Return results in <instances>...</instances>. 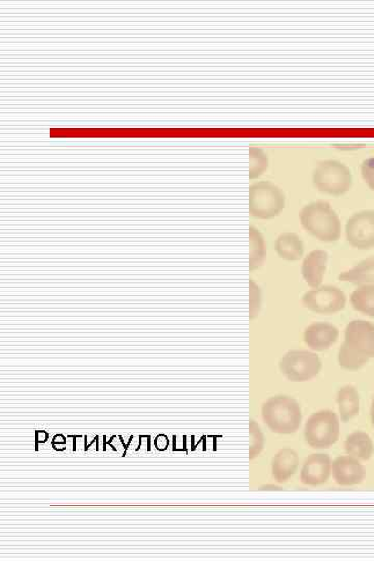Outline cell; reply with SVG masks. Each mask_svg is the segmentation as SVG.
Segmentation results:
<instances>
[{
  "label": "cell",
  "instance_id": "cell-1",
  "mask_svg": "<svg viewBox=\"0 0 374 561\" xmlns=\"http://www.w3.org/2000/svg\"><path fill=\"white\" fill-rule=\"evenodd\" d=\"M337 359L339 366L349 372L360 371L374 359V324L363 320L350 321Z\"/></svg>",
  "mask_w": 374,
  "mask_h": 561
},
{
  "label": "cell",
  "instance_id": "cell-2",
  "mask_svg": "<svg viewBox=\"0 0 374 561\" xmlns=\"http://www.w3.org/2000/svg\"><path fill=\"white\" fill-rule=\"evenodd\" d=\"M262 418L271 432L289 435L297 433L302 425L303 412L295 398L277 395L262 405Z\"/></svg>",
  "mask_w": 374,
  "mask_h": 561
},
{
  "label": "cell",
  "instance_id": "cell-3",
  "mask_svg": "<svg viewBox=\"0 0 374 561\" xmlns=\"http://www.w3.org/2000/svg\"><path fill=\"white\" fill-rule=\"evenodd\" d=\"M300 224L313 238L322 242H336L342 233L339 214L327 202H311L300 211Z\"/></svg>",
  "mask_w": 374,
  "mask_h": 561
},
{
  "label": "cell",
  "instance_id": "cell-4",
  "mask_svg": "<svg viewBox=\"0 0 374 561\" xmlns=\"http://www.w3.org/2000/svg\"><path fill=\"white\" fill-rule=\"evenodd\" d=\"M312 180L320 193L334 197L346 195L354 182L349 168L335 159L320 162L313 171Z\"/></svg>",
  "mask_w": 374,
  "mask_h": 561
},
{
  "label": "cell",
  "instance_id": "cell-5",
  "mask_svg": "<svg viewBox=\"0 0 374 561\" xmlns=\"http://www.w3.org/2000/svg\"><path fill=\"white\" fill-rule=\"evenodd\" d=\"M284 191L270 181H259L249 188V213L259 219H270L284 210Z\"/></svg>",
  "mask_w": 374,
  "mask_h": 561
},
{
  "label": "cell",
  "instance_id": "cell-6",
  "mask_svg": "<svg viewBox=\"0 0 374 561\" xmlns=\"http://www.w3.org/2000/svg\"><path fill=\"white\" fill-rule=\"evenodd\" d=\"M339 418L332 410L314 413L305 424V440L314 449L332 447L339 441Z\"/></svg>",
  "mask_w": 374,
  "mask_h": 561
},
{
  "label": "cell",
  "instance_id": "cell-7",
  "mask_svg": "<svg viewBox=\"0 0 374 561\" xmlns=\"http://www.w3.org/2000/svg\"><path fill=\"white\" fill-rule=\"evenodd\" d=\"M321 369L320 358L310 351L292 350L286 352L280 361L282 374L293 382H304L317 378Z\"/></svg>",
  "mask_w": 374,
  "mask_h": 561
},
{
  "label": "cell",
  "instance_id": "cell-8",
  "mask_svg": "<svg viewBox=\"0 0 374 561\" xmlns=\"http://www.w3.org/2000/svg\"><path fill=\"white\" fill-rule=\"evenodd\" d=\"M302 302L313 313L332 315L346 308L347 295L339 287L325 285L307 291L302 297Z\"/></svg>",
  "mask_w": 374,
  "mask_h": 561
},
{
  "label": "cell",
  "instance_id": "cell-9",
  "mask_svg": "<svg viewBox=\"0 0 374 561\" xmlns=\"http://www.w3.org/2000/svg\"><path fill=\"white\" fill-rule=\"evenodd\" d=\"M349 245L358 250L374 248V211L363 210L351 216L346 225Z\"/></svg>",
  "mask_w": 374,
  "mask_h": 561
},
{
  "label": "cell",
  "instance_id": "cell-10",
  "mask_svg": "<svg viewBox=\"0 0 374 561\" xmlns=\"http://www.w3.org/2000/svg\"><path fill=\"white\" fill-rule=\"evenodd\" d=\"M332 460L328 454H314L308 457L300 479L308 486H319L325 484L332 475Z\"/></svg>",
  "mask_w": 374,
  "mask_h": 561
},
{
  "label": "cell",
  "instance_id": "cell-11",
  "mask_svg": "<svg viewBox=\"0 0 374 561\" xmlns=\"http://www.w3.org/2000/svg\"><path fill=\"white\" fill-rule=\"evenodd\" d=\"M332 474L337 484L354 486L363 483L366 470L360 461L353 456L336 457L332 463Z\"/></svg>",
  "mask_w": 374,
  "mask_h": 561
},
{
  "label": "cell",
  "instance_id": "cell-12",
  "mask_svg": "<svg viewBox=\"0 0 374 561\" xmlns=\"http://www.w3.org/2000/svg\"><path fill=\"white\" fill-rule=\"evenodd\" d=\"M339 331L329 322H315L304 332V342L313 351L324 352L339 341Z\"/></svg>",
  "mask_w": 374,
  "mask_h": 561
},
{
  "label": "cell",
  "instance_id": "cell-13",
  "mask_svg": "<svg viewBox=\"0 0 374 561\" xmlns=\"http://www.w3.org/2000/svg\"><path fill=\"white\" fill-rule=\"evenodd\" d=\"M329 255L324 250H314L305 257L302 264V276L308 286L318 288L324 280Z\"/></svg>",
  "mask_w": 374,
  "mask_h": 561
},
{
  "label": "cell",
  "instance_id": "cell-14",
  "mask_svg": "<svg viewBox=\"0 0 374 561\" xmlns=\"http://www.w3.org/2000/svg\"><path fill=\"white\" fill-rule=\"evenodd\" d=\"M299 466V457L290 447H286L278 452L271 463V472L278 483L288 482L296 474Z\"/></svg>",
  "mask_w": 374,
  "mask_h": 561
},
{
  "label": "cell",
  "instance_id": "cell-15",
  "mask_svg": "<svg viewBox=\"0 0 374 561\" xmlns=\"http://www.w3.org/2000/svg\"><path fill=\"white\" fill-rule=\"evenodd\" d=\"M342 423H348L360 414L361 397L354 386L347 385L339 390L336 396Z\"/></svg>",
  "mask_w": 374,
  "mask_h": 561
},
{
  "label": "cell",
  "instance_id": "cell-16",
  "mask_svg": "<svg viewBox=\"0 0 374 561\" xmlns=\"http://www.w3.org/2000/svg\"><path fill=\"white\" fill-rule=\"evenodd\" d=\"M275 250L281 260L296 262L302 260L305 246L302 239L296 233H283L276 240Z\"/></svg>",
  "mask_w": 374,
  "mask_h": 561
},
{
  "label": "cell",
  "instance_id": "cell-17",
  "mask_svg": "<svg viewBox=\"0 0 374 561\" xmlns=\"http://www.w3.org/2000/svg\"><path fill=\"white\" fill-rule=\"evenodd\" d=\"M344 450L359 461H369L374 454V444L369 434L355 431L344 442Z\"/></svg>",
  "mask_w": 374,
  "mask_h": 561
},
{
  "label": "cell",
  "instance_id": "cell-18",
  "mask_svg": "<svg viewBox=\"0 0 374 561\" xmlns=\"http://www.w3.org/2000/svg\"><path fill=\"white\" fill-rule=\"evenodd\" d=\"M339 280L356 286L374 285V257L366 258L353 269L341 272Z\"/></svg>",
  "mask_w": 374,
  "mask_h": 561
},
{
  "label": "cell",
  "instance_id": "cell-19",
  "mask_svg": "<svg viewBox=\"0 0 374 561\" xmlns=\"http://www.w3.org/2000/svg\"><path fill=\"white\" fill-rule=\"evenodd\" d=\"M350 304L356 311L374 319V285L359 286L351 293Z\"/></svg>",
  "mask_w": 374,
  "mask_h": 561
},
{
  "label": "cell",
  "instance_id": "cell-20",
  "mask_svg": "<svg viewBox=\"0 0 374 561\" xmlns=\"http://www.w3.org/2000/svg\"><path fill=\"white\" fill-rule=\"evenodd\" d=\"M249 240H251V257H249V271L262 267L266 260V240L262 233L254 226L249 227Z\"/></svg>",
  "mask_w": 374,
  "mask_h": 561
},
{
  "label": "cell",
  "instance_id": "cell-21",
  "mask_svg": "<svg viewBox=\"0 0 374 561\" xmlns=\"http://www.w3.org/2000/svg\"><path fill=\"white\" fill-rule=\"evenodd\" d=\"M249 159H251V168H249V179L258 178L267 171L269 166V159L266 152L260 148H251L249 150Z\"/></svg>",
  "mask_w": 374,
  "mask_h": 561
},
{
  "label": "cell",
  "instance_id": "cell-22",
  "mask_svg": "<svg viewBox=\"0 0 374 561\" xmlns=\"http://www.w3.org/2000/svg\"><path fill=\"white\" fill-rule=\"evenodd\" d=\"M249 434H251L249 460L253 461L255 457L261 454L264 445H266V438H264V434L261 431L260 426L257 424L254 420H251V423H249Z\"/></svg>",
  "mask_w": 374,
  "mask_h": 561
},
{
  "label": "cell",
  "instance_id": "cell-23",
  "mask_svg": "<svg viewBox=\"0 0 374 561\" xmlns=\"http://www.w3.org/2000/svg\"><path fill=\"white\" fill-rule=\"evenodd\" d=\"M249 320L254 321L260 314L262 305V291L261 288L254 282V280H249Z\"/></svg>",
  "mask_w": 374,
  "mask_h": 561
},
{
  "label": "cell",
  "instance_id": "cell-24",
  "mask_svg": "<svg viewBox=\"0 0 374 561\" xmlns=\"http://www.w3.org/2000/svg\"><path fill=\"white\" fill-rule=\"evenodd\" d=\"M361 171L364 181L374 191V157L363 161Z\"/></svg>",
  "mask_w": 374,
  "mask_h": 561
},
{
  "label": "cell",
  "instance_id": "cell-25",
  "mask_svg": "<svg viewBox=\"0 0 374 561\" xmlns=\"http://www.w3.org/2000/svg\"><path fill=\"white\" fill-rule=\"evenodd\" d=\"M168 446V439L164 434L157 435L156 439H154V447H156L159 452H164Z\"/></svg>",
  "mask_w": 374,
  "mask_h": 561
},
{
  "label": "cell",
  "instance_id": "cell-26",
  "mask_svg": "<svg viewBox=\"0 0 374 561\" xmlns=\"http://www.w3.org/2000/svg\"><path fill=\"white\" fill-rule=\"evenodd\" d=\"M49 439V434L45 431H36L35 433V449H39V444H44Z\"/></svg>",
  "mask_w": 374,
  "mask_h": 561
},
{
  "label": "cell",
  "instance_id": "cell-27",
  "mask_svg": "<svg viewBox=\"0 0 374 561\" xmlns=\"http://www.w3.org/2000/svg\"><path fill=\"white\" fill-rule=\"evenodd\" d=\"M51 444L66 445V438L63 434H56L55 435L53 441H51Z\"/></svg>",
  "mask_w": 374,
  "mask_h": 561
},
{
  "label": "cell",
  "instance_id": "cell-28",
  "mask_svg": "<svg viewBox=\"0 0 374 561\" xmlns=\"http://www.w3.org/2000/svg\"><path fill=\"white\" fill-rule=\"evenodd\" d=\"M370 415H371V423H372V426L374 427V397L372 400Z\"/></svg>",
  "mask_w": 374,
  "mask_h": 561
}]
</instances>
